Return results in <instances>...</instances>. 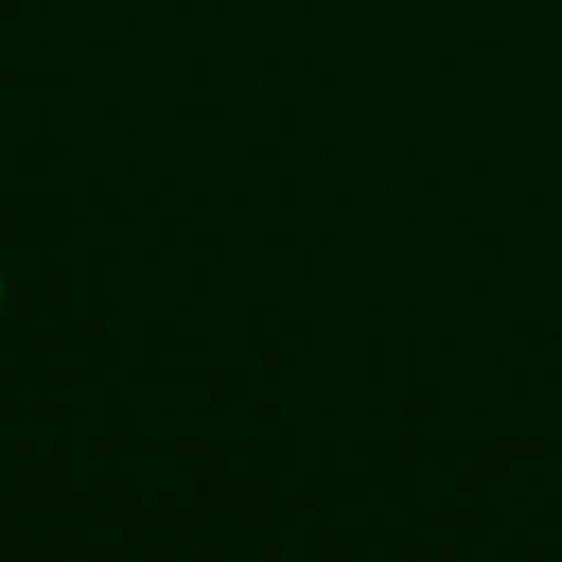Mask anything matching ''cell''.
Wrapping results in <instances>:
<instances>
[{"instance_id": "cell-1", "label": "cell", "mask_w": 562, "mask_h": 562, "mask_svg": "<svg viewBox=\"0 0 562 562\" xmlns=\"http://www.w3.org/2000/svg\"><path fill=\"white\" fill-rule=\"evenodd\" d=\"M0 296H3V280H0Z\"/></svg>"}]
</instances>
